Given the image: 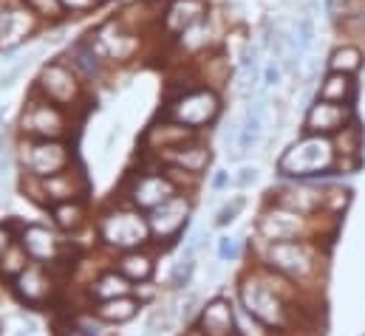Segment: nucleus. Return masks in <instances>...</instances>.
Segmentation results:
<instances>
[{"label":"nucleus","mask_w":365,"mask_h":336,"mask_svg":"<svg viewBox=\"0 0 365 336\" xmlns=\"http://www.w3.org/2000/svg\"><path fill=\"white\" fill-rule=\"evenodd\" d=\"M227 184H230V175H227V172H218V175L212 178V187H215V189H224Z\"/></svg>","instance_id":"44"},{"label":"nucleus","mask_w":365,"mask_h":336,"mask_svg":"<svg viewBox=\"0 0 365 336\" xmlns=\"http://www.w3.org/2000/svg\"><path fill=\"white\" fill-rule=\"evenodd\" d=\"M17 162L26 178H48L74 167L71 139H20Z\"/></svg>","instance_id":"8"},{"label":"nucleus","mask_w":365,"mask_h":336,"mask_svg":"<svg viewBox=\"0 0 365 336\" xmlns=\"http://www.w3.org/2000/svg\"><path fill=\"white\" fill-rule=\"evenodd\" d=\"M224 110V99H221V90L210 88V85L198 83L190 63H187V74L179 77H170L168 83V93H165V105H162V116L179 122L184 127L201 133L207 130L210 125L218 122Z\"/></svg>","instance_id":"1"},{"label":"nucleus","mask_w":365,"mask_h":336,"mask_svg":"<svg viewBox=\"0 0 365 336\" xmlns=\"http://www.w3.org/2000/svg\"><path fill=\"white\" fill-rule=\"evenodd\" d=\"M323 192H314V189H306V187H292V189H283L277 192V206H286L292 212H300V215H312L314 209H320L323 204Z\"/></svg>","instance_id":"28"},{"label":"nucleus","mask_w":365,"mask_h":336,"mask_svg":"<svg viewBox=\"0 0 365 336\" xmlns=\"http://www.w3.org/2000/svg\"><path fill=\"white\" fill-rule=\"evenodd\" d=\"M74 325L86 336H110L108 334V322H102L96 314H91V317H77Z\"/></svg>","instance_id":"36"},{"label":"nucleus","mask_w":365,"mask_h":336,"mask_svg":"<svg viewBox=\"0 0 365 336\" xmlns=\"http://www.w3.org/2000/svg\"><path fill=\"white\" fill-rule=\"evenodd\" d=\"M51 209V221L60 232H77L86 224V204L83 201H66V204H54Z\"/></svg>","instance_id":"30"},{"label":"nucleus","mask_w":365,"mask_h":336,"mask_svg":"<svg viewBox=\"0 0 365 336\" xmlns=\"http://www.w3.org/2000/svg\"><path fill=\"white\" fill-rule=\"evenodd\" d=\"M334 147H337V159H351V164L360 162V150H363V130L357 127V122H351L349 127H343L340 133L331 136Z\"/></svg>","instance_id":"31"},{"label":"nucleus","mask_w":365,"mask_h":336,"mask_svg":"<svg viewBox=\"0 0 365 336\" xmlns=\"http://www.w3.org/2000/svg\"><path fill=\"white\" fill-rule=\"evenodd\" d=\"M113 3H125V0H96L99 9H102V6H113Z\"/></svg>","instance_id":"47"},{"label":"nucleus","mask_w":365,"mask_h":336,"mask_svg":"<svg viewBox=\"0 0 365 336\" xmlns=\"http://www.w3.org/2000/svg\"><path fill=\"white\" fill-rule=\"evenodd\" d=\"M241 209H244V198H235L232 204H227V206L218 212L215 224H218V226H227V224H232V221H235V215H238Z\"/></svg>","instance_id":"39"},{"label":"nucleus","mask_w":365,"mask_h":336,"mask_svg":"<svg viewBox=\"0 0 365 336\" xmlns=\"http://www.w3.org/2000/svg\"><path fill=\"white\" fill-rule=\"evenodd\" d=\"M142 308V300L136 294H128V297H113V300H105V303H93V314L108 322V325H125L130 322Z\"/></svg>","instance_id":"26"},{"label":"nucleus","mask_w":365,"mask_h":336,"mask_svg":"<svg viewBox=\"0 0 365 336\" xmlns=\"http://www.w3.org/2000/svg\"><path fill=\"white\" fill-rule=\"evenodd\" d=\"M31 263V257L26 254V249L20 246V243H14L9 252L0 257V277H6V280H14L26 266Z\"/></svg>","instance_id":"33"},{"label":"nucleus","mask_w":365,"mask_h":336,"mask_svg":"<svg viewBox=\"0 0 365 336\" xmlns=\"http://www.w3.org/2000/svg\"><path fill=\"white\" fill-rule=\"evenodd\" d=\"M267 266L286 280L306 283L317 271V252L306 241H277L267 246Z\"/></svg>","instance_id":"11"},{"label":"nucleus","mask_w":365,"mask_h":336,"mask_svg":"<svg viewBox=\"0 0 365 336\" xmlns=\"http://www.w3.org/2000/svg\"><path fill=\"white\" fill-rule=\"evenodd\" d=\"M192 215V198L190 192L179 189L173 198H168L165 204H159L156 209L148 212V224H150V235L162 243H173L190 224Z\"/></svg>","instance_id":"12"},{"label":"nucleus","mask_w":365,"mask_h":336,"mask_svg":"<svg viewBox=\"0 0 365 336\" xmlns=\"http://www.w3.org/2000/svg\"><path fill=\"white\" fill-rule=\"evenodd\" d=\"M212 11L210 0H162V17H159V37L165 43L176 40L182 31L195 26Z\"/></svg>","instance_id":"16"},{"label":"nucleus","mask_w":365,"mask_h":336,"mask_svg":"<svg viewBox=\"0 0 365 336\" xmlns=\"http://www.w3.org/2000/svg\"><path fill=\"white\" fill-rule=\"evenodd\" d=\"M337 3H340V0H326V11H329L331 17L337 14Z\"/></svg>","instance_id":"45"},{"label":"nucleus","mask_w":365,"mask_h":336,"mask_svg":"<svg viewBox=\"0 0 365 336\" xmlns=\"http://www.w3.org/2000/svg\"><path fill=\"white\" fill-rule=\"evenodd\" d=\"M354 122V110L351 105H337V102H326V99H314V105H309L303 127L306 133H320V136H334L343 127H349Z\"/></svg>","instance_id":"18"},{"label":"nucleus","mask_w":365,"mask_h":336,"mask_svg":"<svg viewBox=\"0 0 365 336\" xmlns=\"http://www.w3.org/2000/svg\"><path fill=\"white\" fill-rule=\"evenodd\" d=\"M77 122L80 116H74L71 110L29 90V99L17 119V133L20 139H68Z\"/></svg>","instance_id":"7"},{"label":"nucleus","mask_w":365,"mask_h":336,"mask_svg":"<svg viewBox=\"0 0 365 336\" xmlns=\"http://www.w3.org/2000/svg\"><path fill=\"white\" fill-rule=\"evenodd\" d=\"M133 288H136V283H130L113 266V268H105V271L93 274V280L86 283V300L105 303V300H113V297H128V294H133Z\"/></svg>","instance_id":"24"},{"label":"nucleus","mask_w":365,"mask_h":336,"mask_svg":"<svg viewBox=\"0 0 365 336\" xmlns=\"http://www.w3.org/2000/svg\"><path fill=\"white\" fill-rule=\"evenodd\" d=\"M91 46L96 48V54L116 71V68H125L130 63H136L139 57H145V48L150 43V37L133 31L130 26H125L116 14L99 20L91 31H86Z\"/></svg>","instance_id":"5"},{"label":"nucleus","mask_w":365,"mask_h":336,"mask_svg":"<svg viewBox=\"0 0 365 336\" xmlns=\"http://www.w3.org/2000/svg\"><path fill=\"white\" fill-rule=\"evenodd\" d=\"M238 254H241L238 241H232V238H224V241H221V246H218V257H221V260H235Z\"/></svg>","instance_id":"41"},{"label":"nucleus","mask_w":365,"mask_h":336,"mask_svg":"<svg viewBox=\"0 0 365 336\" xmlns=\"http://www.w3.org/2000/svg\"><path fill=\"white\" fill-rule=\"evenodd\" d=\"M26 6L34 11V17L43 23V28H54V26H63L71 20L60 0H26Z\"/></svg>","instance_id":"32"},{"label":"nucleus","mask_w":365,"mask_h":336,"mask_svg":"<svg viewBox=\"0 0 365 336\" xmlns=\"http://www.w3.org/2000/svg\"><path fill=\"white\" fill-rule=\"evenodd\" d=\"M116 268L130 280V283H148L156 271V254L150 252L148 246L142 249H130V252H122L116 257Z\"/></svg>","instance_id":"25"},{"label":"nucleus","mask_w":365,"mask_h":336,"mask_svg":"<svg viewBox=\"0 0 365 336\" xmlns=\"http://www.w3.org/2000/svg\"><path fill=\"white\" fill-rule=\"evenodd\" d=\"M198 328L207 336H238L232 303L227 297H212L198 314Z\"/></svg>","instance_id":"23"},{"label":"nucleus","mask_w":365,"mask_h":336,"mask_svg":"<svg viewBox=\"0 0 365 336\" xmlns=\"http://www.w3.org/2000/svg\"><path fill=\"white\" fill-rule=\"evenodd\" d=\"M329 71H340V74H357L360 68L365 65V54L360 46H354V43H343V46H337L331 54H329Z\"/></svg>","instance_id":"29"},{"label":"nucleus","mask_w":365,"mask_h":336,"mask_svg":"<svg viewBox=\"0 0 365 336\" xmlns=\"http://www.w3.org/2000/svg\"><path fill=\"white\" fill-rule=\"evenodd\" d=\"M63 3V9L68 11V17L71 20H77V17H88L93 14L99 6H96V0H60Z\"/></svg>","instance_id":"37"},{"label":"nucleus","mask_w":365,"mask_h":336,"mask_svg":"<svg viewBox=\"0 0 365 336\" xmlns=\"http://www.w3.org/2000/svg\"><path fill=\"white\" fill-rule=\"evenodd\" d=\"M306 232V215L292 212L286 206H269L261 218H258V235L269 243L277 241H297Z\"/></svg>","instance_id":"19"},{"label":"nucleus","mask_w":365,"mask_h":336,"mask_svg":"<svg viewBox=\"0 0 365 336\" xmlns=\"http://www.w3.org/2000/svg\"><path fill=\"white\" fill-rule=\"evenodd\" d=\"M221 31H218V11L212 9L204 20H198L195 26H190L187 31H182L176 40H170L168 46L179 54V60H195L212 48H221Z\"/></svg>","instance_id":"15"},{"label":"nucleus","mask_w":365,"mask_h":336,"mask_svg":"<svg viewBox=\"0 0 365 336\" xmlns=\"http://www.w3.org/2000/svg\"><path fill=\"white\" fill-rule=\"evenodd\" d=\"M11 291H14L17 300L26 303V305H34V308H37V305H46V303H51L54 294H57V274H54L51 266L31 260V263L11 280Z\"/></svg>","instance_id":"13"},{"label":"nucleus","mask_w":365,"mask_h":336,"mask_svg":"<svg viewBox=\"0 0 365 336\" xmlns=\"http://www.w3.org/2000/svg\"><path fill=\"white\" fill-rule=\"evenodd\" d=\"M77 71H80V77L86 80V83L91 85H99L108 80V74L113 71L99 54H96V48L91 46V40H88V34H83V37H77L68 48H66V54H63Z\"/></svg>","instance_id":"20"},{"label":"nucleus","mask_w":365,"mask_h":336,"mask_svg":"<svg viewBox=\"0 0 365 336\" xmlns=\"http://www.w3.org/2000/svg\"><path fill=\"white\" fill-rule=\"evenodd\" d=\"M176 192H179V187L170 181V175L165 172V167L153 156H145L142 167L130 172L128 181H125V201L130 206L142 209V212L156 209L159 204H165Z\"/></svg>","instance_id":"9"},{"label":"nucleus","mask_w":365,"mask_h":336,"mask_svg":"<svg viewBox=\"0 0 365 336\" xmlns=\"http://www.w3.org/2000/svg\"><path fill=\"white\" fill-rule=\"evenodd\" d=\"M148 156V153H145ZM162 167H179L184 172H192V175H204L207 167H210V162H212V150H210V145L201 139V133L198 136H192V139H187L184 145H176V147H170V150H162V153H156L153 156Z\"/></svg>","instance_id":"17"},{"label":"nucleus","mask_w":365,"mask_h":336,"mask_svg":"<svg viewBox=\"0 0 365 336\" xmlns=\"http://www.w3.org/2000/svg\"><path fill=\"white\" fill-rule=\"evenodd\" d=\"M184 336H207V334H204V331H201V328L195 325V328H190V331H187Z\"/></svg>","instance_id":"46"},{"label":"nucleus","mask_w":365,"mask_h":336,"mask_svg":"<svg viewBox=\"0 0 365 336\" xmlns=\"http://www.w3.org/2000/svg\"><path fill=\"white\" fill-rule=\"evenodd\" d=\"M31 90L66 110H71L74 116L83 119V113L88 110L91 102V85L80 77V71L66 60V57H54L46 60L34 77Z\"/></svg>","instance_id":"3"},{"label":"nucleus","mask_w":365,"mask_h":336,"mask_svg":"<svg viewBox=\"0 0 365 336\" xmlns=\"http://www.w3.org/2000/svg\"><path fill=\"white\" fill-rule=\"evenodd\" d=\"M255 178H258V169L255 167H244V169H238V187H247V184H255Z\"/></svg>","instance_id":"42"},{"label":"nucleus","mask_w":365,"mask_h":336,"mask_svg":"<svg viewBox=\"0 0 365 336\" xmlns=\"http://www.w3.org/2000/svg\"><path fill=\"white\" fill-rule=\"evenodd\" d=\"M337 164V147L331 136L320 133H306L289 150L280 156L277 172L286 178H312V175H326Z\"/></svg>","instance_id":"6"},{"label":"nucleus","mask_w":365,"mask_h":336,"mask_svg":"<svg viewBox=\"0 0 365 336\" xmlns=\"http://www.w3.org/2000/svg\"><path fill=\"white\" fill-rule=\"evenodd\" d=\"M57 336H86V334H83V331L74 325V320H71L66 328H60V331H57Z\"/></svg>","instance_id":"43"},{"label":"nucleus","mask_w":365,"mask_h":336,"mask_svg":"<svg viewBox=\"0 0 365 336\" xmlns=\"http://www.w3.org/2000/svg\"><path fill=\"white\" fill-rule=\"evenodd\" d=\"M23 189L34 201L54 206V204H66V201H83L88 195V178L74 164V167L63 169L57 175H48V178H26Z\"/></svg>","instance_id":"10"},{"label":"nucleus","mask_w":365,"mask_h":336,"mask_svg":"<svg viewBox=\"0 0 365 336\" xmlns=\"http://www.w3.org/2000/svg\"><path fill=\"white\" fill-rule=\"evenodd\" d=\"M192 136H198V133L159 113V116L148 125V130L142 133V147H145L148 156H156V153H162V150H170V147H176V145H184V142L192 139Z\"/></svg>","instance_id":"21"},{"label":"nucleus","mask_w":365,"mask_h":336,"mask_svg":"<svg viewBox=\"0 0 365 336\" xmlns=\"http://www.w3.org/2000/svg\"><path fill=\"white\" fill-rule=\"evenodd\" d=\"M17 232H20V224H14V221L0 224V257L17 243Z\"/></svg>","instance_id":"38"},{"label":"nucleus","mask_w":365,"mask_h":336,"mask_svg":"<svg viewBox=\"0 0 365 336\" xmlns=\"http://www.w3.org/2000/svg\"><path fill=\"white\" fill-rule=\"evenodd\" d=\"M192 249H195V243H192L190 252L176 263V268H173V274H170V285H173V288H184V285L190 283V277H192Z\"/></svg>","instance_id":"35"},{"label":"nucleus","mask_w":365,"mask_h":336,"mask_svg":"<svg viewBox=\"0 0 365 336\" xmlns=\"http://www.w3.org/2000/svg\"><path fill=\"white\" fill-rule=\"evenodd\" d=\"M17 243L26 249V254L34 263H46V266H57L66 257V243L57 232V226H46V224H26L17 232Z\"/></svg>","instance_id":"14"},{"label":"nucleus","mask_w":365,"mask_h":336,"mask_svg":"<svg viewBox=\"0 0 365 336\" xmlns=\"http://www.w3.org/2000/svg\"><path fill=\"white\" fill-rule=\"evenodd\" d=\"M280 85V65L269 60L264 65V77H261V90H269V88H277Z\"/></svg>","instance_id":"40"},{"label":"nucleus","mask_w":365,"mask_h":336,"mask_svg":"<svg viewBox=\"0 0 365 336\" xmlns=\"http://www.w3.org/2000/svg\"><path fill=\"white\" fill-rule=\"evenodd\" d=\"M292 37H294V43H297L300 57H306V54L312 51V46H314V37H317V31H314V14L297 17V23H294V28H292Z\"/></svg>","instance_id":"34"},{"label":"nucleus","mask_w":365,"mask_h":336,"mask_svg":"<svg viewBox=\"0 0 365 336\" xmlns=\"http://www.w3.org/2000/svg\"><path fill=\"white\" fill-rule=\"evenodd\" d=\"M317 99L326 102H337V105H351L357 99V83L351 74H340V71H329L320 88H317Z\"/></svg>","instance_id":"27"},{"label":"nucleus","mask_w":365,"mask_h":336,"mask_svg":"<svg viewBox=\"0 0 365 336\" xmlns=\"http://www.w3.org/2000/svg\"><path fill=\"white\" fill-rule=\"evenodd\" d=\"M96 238L99 246L108 252H130V249H142L150 243V224H148V212L130 206L128 201L122 204H110L99 212L96 218Z\"/></svg>","instance_id":"4"},{"label":"nucleus","mask_w":365,"mask_h":336,"mask_svg":"<svg viewBox=\"0 0 365 336\" xmlns=\"http://www.w3.org/2000/svg\"><path fill=\"white\" fill-rule=\"evenodd\" d=\"M283 274L272 277L269 271H255V274H247L241 283H238V300H241V308L258 320L261 325L267 328H289L292 322V308H289V300H286V291H283Z\"/></svg>","instance_id":"2"},{"label":"nucleus","mask_w":365,"mask_h":336,"mask_svg":"<svg viewBox=\"0 0 365 336\" xmlns=\"http://www.w3.org/2000/svg\"><path fill=\"white\" fill-rule=\"evenodd\" d=\"M116 17L130 26L133 31L145 37H159V17H162V0H125V6L116 11Z\"/></svg>","instance_id":"22"}]
</instances>
